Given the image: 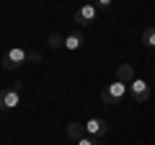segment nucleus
Returning a JSON list of instances; mask_svg holds the SVG:
<instances>
[{
    "instance_id": "obj_8",
    "label": "nucleus",
    "mask_w": 155,
    "mask_h": 145,
    "mask_svg": "<svg viewBox=\"0 0 155 145\" xmlns=\"http://www.w3.org/2000/svg\"><path fill=\"white\" fill-rule=\"evenodd\" d=\"M80 44H83V34H80V31H72V34H67V36H65V42H62V47H65L67 52H75Z\"/></svg>"
},
{
    "instance_id": "obj_4",
    "label": "nucleus",
    "mask_w": 155,
    "mask_h": 145,
    "mask_svg": "<svg viewBox=\"0 0 155 145\" xmlns=\"http://www.w3.org/2000/svg\"><path fill=\"white\" fill-rule=\"evenodd\" d=\"M96 16H98V5H93V3H85V5H80L75 11V23L78 26H91V23L96 21Z\"/></svg>"
},
{
    "instance_id": "obj_9",
    "label": "nucleus",
    "mask_w": 155,
    "mask_h": 145,
    "mask_svg": "<svg viewBox=\"0 0 155 145\" xmlns=\"http://www.w3.org/2000/svg\"><path fill=\"white\" fill-rule=\"evenodd\" d=\"M116 80H122V83H132V80H134V67L129 65V62L119 65V67H116Z\"/></svg>"
},
{
    "instance_id": "obj_13",
    "label": "nucleus",
    "mask_w": 155,
    "mask_h": 145,
    "mask_svg": "<svg viewBox=\"0 0 155 145\" xmlns=\"http://www.w3.org/2000/svg\"><path fill=\"white\" fill-rule=\"evenodd\" d=\"M28 62H41V55L39 52H28Z\"/></svg>"
},
{
    "instance_id": "obj_11",
    "label": "nucleus",
    "mask_w": 155,
    "mask_h": 145,
    "mask_svg": "<svg viewBox=\"0 0 155 145\" xmlns=\"http://www.w3.org/2000/svg\"><path fill=\"white\" fill-rule=\"evenodd\" d=\"M62 42H65V36H60V34H52V36H49V47H54V49L62 47Z\"/></svg>"
},
{
    "instance_id": "obj_14",
    "label": "nucleus",
    "mask_w": 155,
    "mask_h": 145,
    "mask_svg": "<svg viewBox=\"0 0 155 145\" xmlns=\"http://www.w3.org/2000/svg\"><path fill=\"white\" fill-rule=\"evenodd\" d=\"M111 3H114V0H98V8H109Z\"/></svg>"
},
{
    "instance_id": "obj_2",
    "label": "nucleus",
    "mask_w": 155,
    "mask_h": 145,
    "mask_svg": "<svg viewBox=\"0 0 155 145\" xmlns=\"http://www.w3.org/2000/svg\"><path fill=\"white\" fill-rule=\"evenodd\" d=\"M124 96H127V83H122V80H114V83H109L101 91V101H104V104H116V101H122Z\"/></svg>"
},
{
    "instance_id": "obj_12",
    "label": "nucleus",
    "mask_w": 155,
    "mask_h": 145,
    "mask_svg": "<svg viewBox=\"0 0 155 145\" xmlns=\"http://www.w3.org/2000/svg\"><path fill=\"white\" fill-rule=\"evenodd\" d=\"M78 145H101V143L96 137H80V140H78Z\"/></svg>"
},
{
    "instance_id": "obj_5",
    "label": "nucleus",
    "mask_w": 155,
    "mask_h": 145,
    "mask_svg": "<svg viewBox=\"0 0 155 145\" xmlns=\"http://www.w3.org/2000/svg\"><path fill=\"white\" fill-rule=\"evenodd\" d=\"M129 96H132V101H137V104H145V101H150V86L145 83V80L134 78L132 83H129Z\"/></svg>"
},
{
    "instance_id": "obj_1",
    "label": "nucleus",
    "mask_w": 155,
    "mask_h": 145,
    "mask_svg": "<svg viewBox=\"0 0 155 145\" xmlns=\"http://www.w3.org/2000/svg\"><path fill=\"white\" fill-rule=\"evenodd\" d=\"M23 62H28V52L23 49V47H11V49L3 55V67H5V70H16Z\"/></svg>"
},
{
    "instance_id": "obj_7",
    "label": "nucleus",
    "mask_w": 155,
    "mask_h": 145,
    "mask_svg": "<svg viewBox=\"0 0 155 145\" xmlns=\"http://www.w3.org/2000/svg\"><path fill=\"white\" fill-rule=\"evenodd\" d=\"M65 135L78 143L80 137H85V124H83V122H70V124L65 127Z\"/></svg>"
},
{
    "instance_id": "obj_6",
    "label": "nucleus",
    "mask_w": 155,
    "mask_h": 145,
    "mask_svg": "<svg viewBox=\"0 0 155 145\" xmlns=\"http://www.w3.org/2000/svg\"><path fill=\"white\" fill-rule=\"evenodd\" d=\"M85 132H88V137H104V135H109V122L106 119H101V117H93V119H88L85 122Z\"/></svg>"
},
{
    "instance_id": "obj_10",
    "label": "nucleus",
    "mask_w": 155,
    "mask_h": 145,
    "mask_svg": "<svg viewBox=\"0 0 155 145\" xmlns=\"http://www.w3.org/2000/svg\"><path fill=\"white\" fill-rule=\"evenodd\" d=\"M142 44L147 47V49H155V26H147L142 31Z\"/></svg>"
},
{
    "instance_id": "obj_3",
    "label": "nucleus",
    "mask_w": 155,
    "mask_h": 145,
    "mask_svg": "<svg viewBox=\"0 0 155 145\" xmlns=\"http://www.w3.org/2000/svg\"><path fill=\"white\" fill-rule=\"evenodd\" d=\"M21 104V88L18 86H11V88H3L0 91V112L5 109H16Z\"/></svg>"
}]
</instances>
